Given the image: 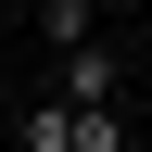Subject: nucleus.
Segmentation results:
<instances>
[{"label": "nucleus", "instance_id": "f257e3e1", "mask_svg": "<svg viewBox=\"0 0 152 152\" xmlns=\"http://www.w3.org/2000/svg\"><path fill=\"white\" fill-rule=\"evenodd\" d=\"M51 64H64V76H51V102H114V76H127V64H114V38H76V51H51Z\"/></svg>", "mask_w": 152, "mask_h": 152}, {"label": "nucleus", "instance_id": "f03ea898", "mask_svg": "<svg viewBox=\"0 0 152 152\" xmlns=\"http://www.w3.org/2000/svg\"><path fill=\"white\" fill-rule=\"evenodd\" d=\"M38 38L76 51V38H102V0H38Z\"/></svg>", "mask_w": 152, "mask_h": 152}, {"label": "nucleus", "instance_id": "7ed1b4c3", "mask_svg": "<svg viewBox=\"0 0 152 152\" xmlns=\"http://www.w3.org/2000/svg\"><path fill=\"white\" fill-rule=\"evenodd\" d=\"M64 152H127V127H114V102H76V127H64Z\"/></svg>", "mask_w": 152, "mask_h": 152}, {"label": "nucleus", "instance_id": "20e7f679", "mask_svg": "<svg viewBox=\"0 0 152 152\" xmlns=\"http://www.w3.org/2000/svg\"><path fill=\"white\" fill-rule=\"evenodd\" d=\"M64 127H76V102H26V127H13V140H26V152H64Z\"/></svg>", "mask_w": 152, "mask_h": 152}]
</instances>
